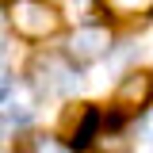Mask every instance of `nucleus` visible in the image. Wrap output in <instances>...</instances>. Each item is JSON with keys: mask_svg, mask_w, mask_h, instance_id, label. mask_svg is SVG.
Listing matches in <instances>:
<instances>
[{"mask_svg": "<svg viewBox=\"0 0 153 153\" xmlns=\"http://www.w3.org/2000/svg\"><path fill=\"white\" fill-rule=\"evenodd\" d=\"M115 115H134L153 103V73L149 69H134L123 76V84L115 88Z\"/></svg>", "mask_w": 153, "mask_h": 153, "instance_id": "f03ea898", "label": "nucleus"}, {"mask_svg": "<svg viewBox=\"0 0 153 153\" xmlns=\"http://www.w3.org/2000/svg\"><path fill=\"white\" fill-rule=\"evenodd\" d=\"M8 92H12V76H8V69L0 65V103L8 100Z\"/></svg>", "mask_w": 153, "mask_h": 153, "instance_id": "0eeeda50", "label": "nucleus"}, {"mask_svg": "<svg viewBox=\"0 0 153 153\" xmlns=\"http://www.w3.org/2000/svg\"><path fill=\"white\" fill-rule=\"evenodd\" d=\"M111 50V31L107 27H80L73 38H69V57L73 61H100V57Z\"/></svg>", "mask_w": 153, "mask_h": 153, "instance_id": "20e7f679", "label": "nucleus"}, {"mask_svg": "<svg viewBox=\"0 0 153 153\" xmlns=\"http://www.w3.org/2000/svg\"><path fill=\"white\" fill-rule=\"evenodd\" d=\"M111 12H119V16H146V12H153V0H103Z\"/></svg>", "mask_w": 153, "mask_h": 153, "instance_id": "423d86ee", "label": "nucleus"}, {"mask_svg": "<svg viewBox=\"0 0 153 153\" xmlns=\"http://www.w3.org/2000/svg\"><path fill=\"white\" fill-rule=\"evenodd\" d=\"M38 73H42V92L46 96H65V92H73L76 84H80V76L69 69V65H61V61H38Z\"/></svg>", "mask_w": 153, "mask_h": 153, "instance_id": "39448f33", "label": "nucleus"}, {"mask_svg": "<svg viewBox=\"0 0 153 153\" xmlns=\"http://www.w3.org/2000/svg\"><path fill=\"white\" fill-rule=\"evenodd\" d=\"M138 130H142V138H146V142H153V111L146 115L142 123H138Z\"/></svg>", "mask_w": 153, "mask_h": 153, "instance_id": "6e6552de", "label": "nucleus"}, {"mask_svg": "<svg viewBox=\"0 0 153 153\" xmlns=\"http://www.w3.org/2000/svg\"><path fill=\"white\" fill-rule=\"evenodd\" d=\"M96 130H100V111H96L92 103H76V107H69L65 123H61V138H65L69 146H76V149L92 146Z\"/></svg>", "mask_w": 153, "mask_h": 153, "instance_id": "7ed1b4c3", "label": "nucleus"}, {"mask_svg": "<svg viewBox=\"0 0 153 153\" xmlns=\"http://www.w3.org/2000/svg\"><path fill=\"white\" fill-rule=\"evenodd\" d=\"M8 23L19 38L27 42H42V38L57 35L61 16L50 0H8Z\"/></svg>", "mask_w": 153, "mask_h": 153, "instance_id": "f257e3e1", "label": "nucleus"}]
</instances>
